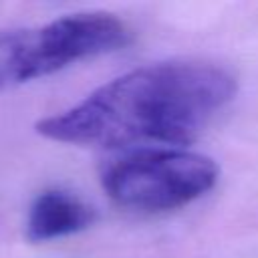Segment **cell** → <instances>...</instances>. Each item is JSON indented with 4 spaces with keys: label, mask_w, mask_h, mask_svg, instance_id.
Listing matches in <instances>:
<instances>
[{
    "label": "cell",
    "mask_w": 258,
    "mask_h": 258,
    "mask_svg": "<svg viewBox=\"0 0 258 258\" xmlns=\"http://www.w3.org/2000/svg\"><path fill=\"white\" fill-rule=\"evenodd\" d=\"M218 175L216 161L204 153L145 147L109 159L101 169V185L125 210L157 214L202 198Z\"/></svg>",
    "instance_id": "cell-3"
},
{
    "label": "cell",
    "mask_w": 258,
    "mask_h": 258,
    "mask_svg": "<svg viewBox=\"0 0 258 258\" xmlns=\"http://www.w3.org/2000/svg\"><path fill=\"white\" fill-rule=\"evenodd\" d=\"M234 95L236 77L220 64L153 62L101 85L75 107L40 119L36 133L91 147L189 145Z\"/></svg>",
    "instance_id": "cell-1"
},
{
    "label": "cell",
    "mask_w": 258,
    "mask_h": 258,
    "mask_svg": "<svg viewBox=\"0 0 258 258\" xmlns=\"http://www.w3.org/2000/svg\"><path fill=\"white\" fill-rule=\"evenodd\" d=\"M129 42L131 28L109 12H77L38 28L0 32V91L115 52Z\"/></svg>",
    "instance_id": "cell-2"
},
{
    "label": "cell",
    "mask_w": 258,
    "mask_h": 258,
    "mask_svg": "<svg viewBox=\"0 0 258 258\" xmlns=\"http://www.w3.org/2000/svg\"><path fill=\"white\" fill-rule=\"evenodd\" d=\"M95 212L77 196L62 189H46L36 196L26 218V238L48 242L83 232L93 224Z\"/></svg>",
    "instance_id": "cell-4"
}]
</instances>
